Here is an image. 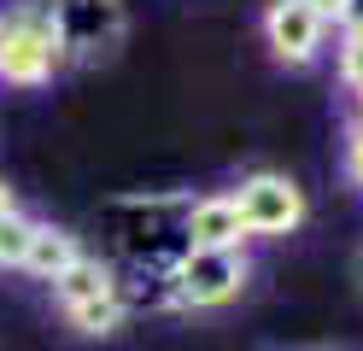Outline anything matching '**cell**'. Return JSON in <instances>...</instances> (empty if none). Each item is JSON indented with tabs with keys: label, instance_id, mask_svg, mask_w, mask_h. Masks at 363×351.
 I'll return each instance as SVG.
<instances>
[{
	"label": "cell",
	"instance_id": "1",
	"mask_svg": "<svg viewBox=\"0 0 363 351\" xmlns=\"http://www.w3.org/2000/svg\"><path fill=\"white\" fill-rule=\"evenodd\" d=\"M65 70L53 0H12L0 12V82L6 88H48Z\"/></svg>",
	"mask_w": 363,
	"mask_h": 351
},
{
	"label": "cell",
	"instance_id": "2",
	"mask_svg": "<svg viewBox=\"0 0 363 351\" xmlns=\"http://www.w3.org/2000/svg\"><path fill=\"white\" fill-rule=\"evenodd\" d=\"M252 281L246 252H182L170 264V311H223Z\"/></svg>",
	"mask_w": 363,
	"mask_h": 351
},
{
	"label": "cell",
	"instance_id": "3",
	"mask_svg": "<svg viewBox=\"0 0 363 351\" xmlns=\"http://www.w3.org/2000/svg\"><path fill=\"white\" fill-rule=\"evenodd\" d=\"M53 30L65 65H100L123 47L129 6L123 0H53Z\"/></svg>",
	"mask_w": 363,
	"mask_h": 351
},
{
	"label": "cell",
	"instance_id": "4",
	"mask_svg": "<svg viewBox=\"0 0 363 351\" xmlns=\"http://www.w3.org/2000/svg\"><path fill=\"white\" fill-rule=\"evenodd\" d=\"M235 205H240L246 240H281V234H293V228L311 217L305 187L293 182V176H281V170H252V176H240Z\"/></svg>",
	"mask_w": 363,
	"mask_h": 351
},
{
	"label": "cell",
	"instance_id": "5",
	"mask_svg": "<svg viewBox=\"0 0 363 351\" xmlns=\"http://www.w3.org/2000/svg\"><path fill=\"white\" fill-rule=\"evenodd\" d=\"M258 30H264V47L281 65H293V70L316 65V59H323V47H328V23L316 18L305 0H269Z\"/></svg>",
	"mask_w": 363,
	"mask_h": 351
},
{
	"label": "cell",
	"instance_id": "6",
	"mask_svg": "<svg viewBox=\"0 0 363 351\" xmlns=\"http://www.w3.org/2000/svg\"><path fill=\"white\" fill-rule=\"evenodd\" d=\"M182 246L188 252H240L246 246V223L235 194H199L182 211Z\"/></svg>",
	"mask_w": 363,
	"mask_h": 351
},
{
	"label": "cell",
	"instance_id": "7",
	"mask_svg": "<svg viewBox=\"0 0 363 351\" xmlns=\"http://www.w3.org/2000/svg\"><path fill=\"white\" fill-rule=\"evenodd\" d=\"M106 293H118V269H111L106 257H88V252H82L77 264L53 281V304H59V316H71V311H82V304L106 299Z\"/></svg>",
	"mask_w": 363,
	"mask_h": 351
},
{
	"label": "cell",
	"instance_id": "8",
	"mask_svg": "<svg viewBox=\"0 0 363 351\" xmlns=\"http://www.w3.org/2000/svg\"><path fill=\"white\" fill-rule=\"evenodd\" d=\"M77 257H82V240H77L71 228L41 223V228H35V240H30V257H24V275H35V281H48V287H53V281L71 269Z\"/></svg>",
	"mask_w": 363,
	"mask_h": 351
},
{
	"label": "cell",
	"instance_id": "9",
	"mask_svg": "<svg viewBox=\"0 0 363 351\" xmlns=\"http://www.w3.org/2000/svg\"><path fill=\"white\" fill-rule=\"evenodd\" d=\"M65 322H71L77 334H88V340H94V334H118V328L129 322V304H123V293H106L94 304H82V311H71Z\"/></svg>",
	"mask_w": 363,
	"mask_h": 351
},
{
	"label": "cell",
	"instance_id": "10",
	"mask_svg": "<svg viewBox=\"0 0 363 351\" xmlns=\"http://www.w3.org/2000/svg\"><path fill=\"white\" fill-rule=\"evenodd\" d=\"M35 228H41V217H30V211H12V217H0V269H24Z\"/></svg>",
	"mask_w": 363,
	"mask_h": 351
},
{
	"label": "cell",
	"instance_id": "11",
	"mask_svg": "<svg viewBox=\"0 0 363 351\" xmlns=\"http://www.w3.org/2000/svg\"><path fill=\"white\" fill-rule=\"evenodd\" d=\"M340 88H346V94L363 88V35H346V41H340Z\"/></svg>",
	"mask_w": 363,
	"mask_h": 351
},
{
	"label": "cell",
	"instance_id": "12",
	"mask_svg": "<svg viewBox=\"0 0 363 351\" xmlns=\"http://www.w3.org/2000/svg\"><path fill=\"white\" fill-rule=\"evenodd\" d=\"M346 176L357 182V194H363V123L346 135Z\"/></svg>",
	"mask_w": 363,
	"mask_h": 351
},
{
	"label": "cell",
	"instance_id": "13",
	"mask_svg": "<svg viewBox=\"0 0 363 351\" xmlns=\"http://www.w3.org/2000/svg\"><path fill=\"white\" fill-rule=\"evenodd\" d=\"M340 30H346V35H363V0H346V12H340Z\"/></svg>",
	"mask_w": 363,
	"mask_h": 351
},
{
	"label": "cell",
	"instance_id": "14",
	"mask_svg": "<svg viewBox=\"0 0 363 351\" xmlns=\"http://www.w3.org/2000/svg\"><path fill=\"white\" fill-rule=\"evenodd\" d=\"M305 6L323 18V23H340V12H346V0H305Z\"/></svg>",
	"mask_w": 363,
	"mask_h": 351
},
{
	"label": "cell",
	"instance_id": "15",
	"mask_svg": "<svg viewBox=\"0 0 363 351\" xmlns=\"http://www.w3.org/2000/svg\"><path fill=\"white\" fill-rule=\"evenodd\" d=\"M12 211H18V194H12L6 182H0V217H12Z\"/></svg>",
	"mask_w": 363,
	"mask_h": 351
},
{
	"label": "cell",
	"instance_id": "16",
	"mask_svg": "<svg viewBox=\"0 0 363 351\" xmlns=\"http://www.w3.org/2000/svg\"><path fill=\"white\" fill-rule=\"evenodd\" d=\"M352 275H357V287H363V246L352 252Z\"/></svg>",
	"mask_w": 363,
	"mask_h": 351
},
{
	"label": "cell",
	"instance_id": "17",
	"mask_svg": "<svg viewBox=\"0 0 363 351\" xmlns=\"http://www.w3.org/2000/svg\"><path fill=\"white\" fill-rule=\"evenodd\" d=\"M352 100H357V123H363V88H357V94H352Z\"/></svg>",
	"mask_w": 363,
	"mask_h": 351
}]
</instances>
